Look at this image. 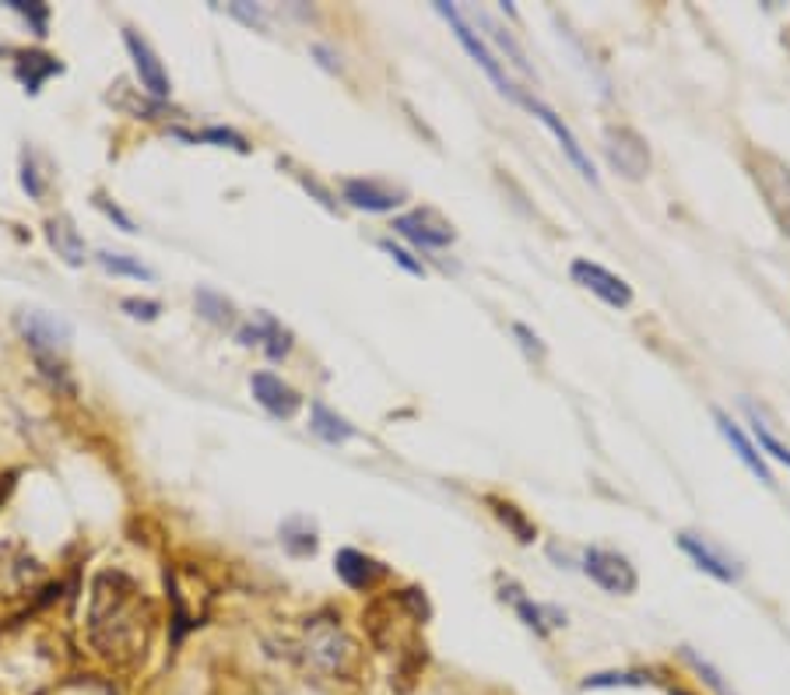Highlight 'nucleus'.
<instances>
[{
    "instance_id": "1",
    "label": "nucleus",
    "mask_w": 790,
    "mask_h": 695,
    "mask_svg": "<svg viewBox=\"0 0 790 695\" xmlns=\"http://www.w3.org/2000/svg\"><path fill=\"white\" fill-rule=\"evenodd\" d=\"M151 605L137 583L106 569L92 583V605H88V636L102 660L113 668H134L145 660L148 639H151Z\"/></svg>"
},
{
    "instance_id": "2",
    "label": "nucleus",
    "mask_w": 790,
    "mask_h": 695,
    "mask_svg": "<svg viewBox=\"0 0 790 695\" xmlns=\"http://www.w3.org/2000/svg\"><path fill=\"white\" fill-rule=\"evenodd\" d=\"M299 654L309 671L324 678H352L358 668V646L335 619H309Z\"/></svg>"
},
{
    "instance_id": "3",
    "label": "nucleus",
    "mask_w": 790,
    "mask_h": 695,
    "mask_svg": "<svg viewBox=\"0 0 790 695\" xmlns=\"http://www.w3.org/2000/svg\"><path fill=\"white\" fill-rule=\"evenodd\" d=\"M19 330H22L32 358L39 362V369L50 376L57 387L71 390L68 366H63V355H68V348H71V324L46 309H25V313H19Z\"/></svg>"
},
{
    "instance_id": "4",
    "label": "nucleus",
    "mask_w": 790,
    "mask_h": 695,
    "mask_svg": "<svg viewBox=\"0 0 790 695\" xmlns=\"http://www.w3.org/2000/svg\"><path fill=\"white\" fill-rule=\"evenodd\" d=\"M745 166L749 176L758 190V197L766 200V211L777 221V229L790 240V166L783 158L769 155V151H745Z\"/></svg>"
},
{
    "instance_id": "5",
    "label": "nucleus",
    "mask_w": 790,
    "mask_h": 695,
    "mask_svg": "<svg viewBox=\"0 0 790 695\" xmlns=\"http://www.w3.org/2000/svg\"><path fill=\"white\" fill-rule=\"evenodd\" d=\"M436 11L442 14V19H447L450 22V28H453V36H457V42H461L464 46V50H467V57L474 60V63H478V68L488 74V77H493V85L506 95V99H510V102H524V88H516L513 82H510V77H506V68H502V60L493 53V50H488V46H485V39L478 36V32H474V25L467 22V14L461 11V8H453V4H442V0H439V4H436Z\"/></svg>"
},
{
    "instance_id": "6",
    "label": "nucleus",
    "mask_w": 790,
    "mask_h": 695,
    "mask_svg": "<svg viewBox=\"0 0 790 695\" xmlns=\"http://www.w3.org/2000/svg\"><path fill=\"white\" fill-rule=\"evenodd\" d=\"M605 158L619 176L632 183L651 172V148H646V141L632 126H622V123L605 126Z\"/></svg>"
},
{
    "instance_id": "7",
    "label": "nucleus",
    "mask_w": 790,
    "mask_h": 695,
    "mask_svg": "<svg viewBox=\"0 0 790 695\" xmlns=\"http://www.w3.org/2000/svg\"><path fill=\"white\" fill-rule=\"evenodd\" d=\"M583 573H587L600 590H608L615 597H629L640 587L636 565H632L625 556H619V551H608V548L583 551Z\"/></svg>"
},
{
    "instance_id": "8",
    "label": "nucleus",
    "mask_w": 790,
    "mask_h": 695,
    "mask_svg": "<svg viewBox=\"0 0 790 695\" xmlns=\"http://www.w3.org/2000/svg\"><path fill=\"white\" fill-rule=\"evenodd\" d=\"M569 278H573L580 289H587L591 295H597L600 303L611 306V309H625L632 306V289H629V281L619 278V275H611L608 267H600L594 260H573V267H569Z\"/></svg>"
},
{
    "instance_id": "9",
    "label": "nucleus",
    "mask_w": 790,
    "mask_h": 695,
    "mask_svg": "<svg viewBox=\"0 0 790 695\" xmlns=\"http://www.w3.org/2000/svg\"><path fill=\"white\" fill-rule=\"evenodd\" d=\"M520 106H524L527 113H534L537 120H542V123L548 126L551 134H556V141H559L562 155L569 158V162L576 166V172H580V176H583V180H591V183H597L594 162H591V158H587V151H583V145H580V141H576V134L569 131V126H566V120H562V117L556 113V109H551V106H545L542 99H534V95H527V92H524V102H520Z\"/></svg>"
},
{
    "instance_id": "10",
    "label": "nucleus",
    "mask_w": 790,
    "mask_h": 695,
    "mask_svg": "<svg viewBox=\"0 0 790 695\" xmlns=\"http://www.w3.org/2000/svg\"><path fill=\"white\" fill-rule=\"evenodd\" d=\"M393 229H398L408 243H415L418 249H447L457 232L450 221H442L436 211H408L393 218Z\"/></svg>"
},
{
    "instance_id": "11",
    "label": "nucleus",
    "mask_w": 790,
    "mask_h": 695,
    "mask_svg": "<svg viewBox=\"0 0 790 695\" xmlns=\"http://www.w3.org/2000/svg\"><path fill=\"white\" fill-rule=\"evenodd\" d=\"M678 548H682L685 556L703 569V573H709V576L720 580V583H738L741 573H745L738 559H731V556H727V551H720V548L709 545V537H700V534L682 531V534H678Z\"/></svg>"
},
{
    "instance_id": "12",
    "label": "nucleus",
    "mask_w": 790,
    "mask_h": 695,
    "mask_svg": "<svg viewBox=\"0 0 790 695\" xmlns=\"http://www.w3.org/2000/svg\"><path fill=\"white\" fill-rule=\"evenodd\" d=\"M123 42H126V53H131L134 60V71L141 77V88H145L148 95H155V99H169V74L162 68V60H158V53L151 50V42L145 36H137V32L126 28L123 32Z\"/></svg>"
},
{
    "instance_id": "13",
    "label": "nucleus",
    "mask_w": 790,
    "mask_h": 695,
    "mask_svg": "<svg viewBox=\"0 0 790 695\" xmlns=\"http://www.w3.org/2000/svg\"><path fill=\"white\" fill-rule=\"evenodd\" d=\"M250 390H253V398H257V404L275 418H292L295 411L303 407V398L275 373H253Z\"/></svg>"
},
{
    "instance_id": "14",
    "label": "nucleus",
    "mask_w": 790,
    "mask_h": 695,
    "mask_svg": "<svg viewBox=\"0 0 790 695\" xmlns=\"http://www.w3.org/2000/svg\"><path fill=\"white\" fill-rule=\"evenodd\" d=\"M714 418H717V429H720V436L731 442V450L738 453V461L745 464L758 481H766V485H773V471L766 467V461H763V453H758L755 447H752V439L745 436V429H741V425L727 415V411H720V407H714Z\"/></svg>"
},
{
    "instance_id": "15",
    "label": "nucleus",
    "mask_w": 790,
    "mask_h": 695,
    "mask_svg": "<svg viewBox=\"0 0 790 695\" xmlns=\"http://www.w3.org/2000/svg\"><path fill=\"white\" fill-rule=\"evenodd\" d=\"M341 194L358 211H393L404 200L401 190H390V186L376 183V180H344Z\"/></svg>"
},
{
    "instance_id": "16",
    "label": "nucleus",
    "mask_w": 790,
    "mask_h": 695,
    "mask_svg": "<svg viewBox=\"0 0 790 695\" xmlns=\"http://www.w3.org/2000/svg\"><path fill=\"white\" fill-rule=\"evenodd\" d=\"M240 341L264 348L267 358H284L292 352V334L275 320V316H267V313L257 316V324H250V327L240 330Z\"/></svg>"
},
{
    "instance_id": "17",
    "label": "nucleus",
    "mask_w": 790,
    "mask_h": 695,
    "mask_svg": "<svg viewBox=\"0 0 790 695\" xmlns=\"http://www.w3.org/2000/svg\"><path fill=\"white\" fill-rule=\"evenodd\" d=\"M46 240H50V246L57 249V257L63 264H71V267H82L88 257H85V240H82V232L74 229V221L68 215H57L46 221Z\"/></svg>"
},
{
    "instance_id": "18",
    "label": "nucleus",
    "mask_w": 790,
    "mask_h": 695,
    "mask_svg": "<svg viewBox=\"0 0 790 695\" xmlns=\"http://www.w3.org/2000/svg\"><path fill=\"white\" fill-rule=\"evenodd\" d=\"M335 569L352 590H369L373 583L384 576V565L369 556H362V551H355V548H341L338 559H335Z\"/></svg>"
},
{
    "instance_id": "19",
    "label": "nucleus",
    "mask_w": 790,
    "mask_h": 695,
    "mask_svg": "<svg viewBox=\"0 0 790 695\" xmlns=\"http://www.w3.org/2000/svg\"><path fill=\"white\" fill-rule=\"evenodd\" d=\"M474 22H478L482 28H485V36L493 39L496 46H499V53H506V60L513 63L516 71H524V74H534V68L527 63V53H524V46H520L513 36H510V28H502L493 14H485V11H478L474 14Z\"/></svg>"
},
{
    "instance_id": "20",
    "label": "nucleus",
    "mask_w": 790,
    "mask_h": 695,
    "mask_svg": "<svg viewBox=\"0 0 790 695\" xmlns=\"http://www.w3.org/2000/svg\"><path fill=\"white\" fill-rule=\"evenodd\" d=\"M60 71H63L60 63L53 57H46V53H22L19 63H14V74H19V82L25 85L28 95H36Z\"/></svg>"
},
{
    "instance_id": "21",
    "label": "nucleus",
    "mask_w": 790,
    "mask_h": 695,
    "mask_svg": "<svg viewBox=\"0 0 790 695\" xmlns=\"http://www.w3.org/2000/svg\"><path fill=\"white\" fill-rule=\"evenodd\" d=\"M309 429L320 436L324 442H344V439L355 436V425L348 418H341L338 411H330L327 404H320V401L309 407Z\"/></svg>"
},
{
    "instance_id": "22",
    "label": "nucleus",
    "mask_w": 790,
    "mask_h": 695,
    "mask_svg": "<svg viewBox=\"0 0 790 695\" xmlns=\"http://www.w3.org/2000/svg\"><path fill=\"white\" fill-rule=\"evenodd\" d=\"M513 608L520 614V622H524L531 632H537V636H548L551 629L566 625V614L562 611L545 608V605H534V600H527V597H513Z\"/></svg>"
},
{
    "instance_id": "23",
    "label": "nucleus",
    "mask_w": 790,
    "mask_h": 695,
    "mask_svg": "<svg viewBox=\"0 0 790 695\" xmlns=\"http://www.w3.org/2000/svg\"><path fill=\"white\" fill-rule=\"evenodd\" d=\"M95 260H99L102 271L117 275V278L155 281V271H151V267H145V264L134 260V257H126V253H109V249H102V253H95Z\"/></svg>"
},
{
    "instance_id": "24",
    "label": "nucleus",
    "mask_w": 790,
    "mask_h": 695,
    "mask_svg": "<svg viewBox=\"0 0 790 695\" xmlns=\"http://www.w3.org/2000/svg\"><path fill=\"white\" fill-rule=\"evenodd\" d=\"M194 303H197V313L204 316V320L215 324V327H229V324L235 320V309H232L229 298H226V295H218V292H211V289H200V292L194 295Z\"/></svg>"
},
{
    "instance_id": "25",
    "label": "nucleus",
    "mask_w": 790,
    "mask_h": 695,
    "mask_svg": "<svg viewBox=\"0 0 790 695\" xmlns=\"http://www.w3.org/2000/svg\"><path fill=\"white\" fill-rule=\"evenodd\" d=\"M488 505H493L496 510V516H499V524H506L513 534H516V541L520 545H531L534 541V524L516 510L513 502H502V499H488Z\"/></svg>"
},
{
    "instance_id": "26",
    "label": "nucleus",
    "mask_w": 790,
    "mask_h": 695,
    "mask_svg": "<svg viewBox=\"0 0 790 695\" xmlns=\"http://www.w3.org/2000/svg\"><path fill=\"white\" fill-rule=\"evenodd\" d=\"M745 407H749V415H752V436H755V442H758V450H766V453L773 456V461H780V464L790 467V447L769 432V425H766L763 418H758V411H755L752 404H745Z\"/></svg>"
},
{
    "instance_id": "27",
    "label": "nucleus",
    "mask_w": 790,
    "mask_h": 695,
    "mask_svg": "<svg viewBox=\"0 0 790 695\" xmlns=\"http://www.w3.org/2000/svg\"><path fill=\"white\" fill-rule=\"evenodd\" d=\"M625 685H651V674L646 671H605V674H591L583 688H625Z\"/></svg>"
},
{
    "instance_id": "28",
    "label": "nucleus",
    "mask_w": 790,
    "mask_h": 695,
    "mask_svg": "<svg viewBox=\"0 0 790 695\" xmlns=\"http://www.w3.org/2000/svg\"><path fill=\"white\" fill-rule=\"evenodd\" d=\"M685 660H689L692 668H695V671H700V674L706 678V685L714 688L717 695H734L731 688H727V682H724V678H720V671H717V668H709V663H706L703 657H695L692 650H685Z\"/></svg>"
},
{
    "instance_id": "29",
    "label": "nucleus",
    "mask_w": 790,
    "mask_h": 695,
    "mask_svg": "<svg viewBox=\"0 0 790 695\" xmlns=\"http://www.w3.org/2000/svg\"><path fill=\"white\" fill-rule=\"evenodd\" d=\"M180 137H190V141H218V145H229L235 151H250V145L240 137V134H232V131H221V126H215V131H204L200 137L194 134H180Z\"/></svg>"
},
{
    "instance_id": "30",
    "label": "nucleus",
    "mask_w": 790,
    "mask_h": 695,
    "mask_svg": "<svg viewBox=\"0 0 790 695\" xmlns=\"http://www.w3.org/2000/svg\"><path fill=\"white\" fill-rule=\"evenodd\" d=\"M11 8L19 14H25V19L36 25L39 36H46V19H50V8H46V4H25V0H11Z\"/></svg>"
},
{
    "instance_id": "31",
    "label": "nucleus",
    "mask_w": 790,
    "mask_h": 695,
    "mask_svg": "<svg viewBox=\"0 0 790 695\" xmlns=\"http://www.w3.org/2000/svg\"><path fill=\"white\" fill-rule=\"evenodd\" d=\"M123 309L131 316H137V320H155L162 306H158L155 298H123Z\"/></svg>"
},
{
    "instance_id": "32",
    "label": "nucleus",
    "mask_w": 790,
    "mask_h": 695,
    "mask_svg": "<svg viewBox=\"0 0 790 695\" xmlns=\"http://www.w3.org/2000/svg\"><path fill=\"white\" fill-rule=\"evenodd\" d=\"M379 246H384V253H390V257L393 260H398L401 267H404V271H411V275H425V267L415 260V257H411V253L408 249H401V246H393L390 240H384V243H379Z\"/></svg>"
},
{
    "instance_id": "33",
    "label": "nucleus",
    "mask_w": 790,
    "mask_h": 695,
    "mask_svg": "<svg viewBox=\"0 0 790 695\" xmlns=\"http://www.w3.org/2000/svg\"><path fill=\"white\" fill-rule=\"evenodd\" d=\"M229 14H235L240 22H246L250 28H264V11L250 8V4H229Z\"/></svg>"
},
{
    "instance_id": "34",
    "label": "nucleus",
    "mask_w": 790,
    "mask_h": 695,
    "mask_svg": "<svg viewBox=\"0 0 790 695\" xmlns=\"http://www.w3.org/2000/svg\"><path fill=\"white\" fill-rule=\"evenodd\" d=\"M513 334H516V338H524V348H527L531 355H537V358L545 355V344H542V338H537L531 327H524V324H513Z\"/></svg>"
},
{
    "instance_id": "35",
    "label": "nucleus",
    "mask_w": 790,
    "mask_h": 695,
    "mask_svg": "<svg viewBox=\"0 0 790 695\" xmlns=\"http://www.w3.org/2000/svg\"><path fill=\"white\" fill-rule=\"evenodd\" d=\"M99 208H102V211H106L109 218H117V221H120V229H123V232H134V221H131V218H126V215H123L120 208H113V204H106V200H99Z\"/></svg>"
},
{
    "instance_id": "36",
    "label": "nucleus",
    "mask_w": 790,
    "mask_h": 695,
    "mask_svg": "<svg viewBox=\"0 0 790 695\" xmlns=\"http://www.w3.org/2000/svg\"><path fill=\"white\" fill-rule=\"evenodd\" d=\"M8 492H11V474H4V478H0V502L8 499Z\"/></svg>"
}]
</instances>
